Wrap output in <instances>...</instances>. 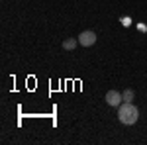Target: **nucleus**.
Returning <instances> with one entry per match:
<instances>
[{
  "label": "nucleus",
  "mask_w": 147,
  "mask_h": 145,
  "mask_svg": "<svg viewBox=\"0 0 147 145\" xmlns=\"http://www.w3.org/2000/svg\"><path fill=\"white\" fill-rule=\"evenodd\" d=\"M118 108H120L118 110V120L124 125H134L139 120V108L134 102H122Z\"/></svg>",
  "instance_id": "obj_1"
},
{
  "label": "nucleus",
  "mask_w": 147,
  "mask_h": 145,
  "mask_svg": "<svg viewBox=\"0 0 147 145\" xmlns=\"http://www.w3.org/2000/svg\"><path fill=\"white\" fill-rule=\"evenodd\" d=\"M104 100H106V104H108V106L116 108V106H120V104L124 102V98H122V92H118V90H108Z\"/></svg>",
  "instance_id": "obj_2"
},
{
  "label": "nucleus",
  "mask_w": 147,
  "mask_h": 145,
  "mask_svg": "<svg viewBox=\"0 0 147 145\" xmlns=\"http://www.w3.org/2000/svg\"><path fill=\"white\" fill-rule=\"evenodd\" d=\"M79 43L82 47H90V45L96 43V34L92 32V30H84L82 34L79 35Z\"/></svg>",
  "instance_id": "obj_3"
},
{
  "label": "nucleus",
  "mask_w": 147,
  "mask_h": 145,
  "mask_svg": "<svg viewBox=\"0 0 147 145\" xmlns=\"http://www.w3.org/2000/svg\"><path fill=\"white\" fill-rule=\"evenodd\" d=\"M77 45H80L79 43V37H69V39L63 41V49H65V51H75Z\"/></svg>",
  "instance_id": "obj_4"
},
{
  "label": "nucleus",
  "mask_w": 147,
  "mask_h": 145,
  "mask_svg": "<svg viewBox=\"0 0 147 145\" xmlns=\"http://www.w3.org/2000/svg\"><path fill=\"white\" fill-rule=\"evenodd\" d=\"M122 98H124V102H134V98H136L134 88H125L124 92H122Z\"/></svg>",
  "instance_id": "obj_5"
},
{
  "label": "nucleus",
  "mask_w": 147,
  "mask_h": 145,
  "mask_svg": "<svg viewBox=\"0 0 147 145\" xmlns=\"http://www.w3.org/2000/svg\"><path fill=\"white\" fill-rule=\"evenodd\" d=\"M120 22H122L124 28H129V26H131V18H129V16H124V18H120Z\"/></svg>",
  "instance_id": "obj_6"
},
{
  "label": "nucleus",
  "mask_w": 147,
  "mask_h": 145,
  "mask_svg": "<svg viewBox=\"0 0 147 145\" xmlns=\"http://www.w3.org/2000/svg\"><path fill=\"white\" fill-rule=\"evenodd\" d=\"M137 30H139V32H147V26L145 24H137Z\"/></svg>",
  "instance_id": "obj_7"
}]
</instances>
